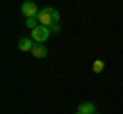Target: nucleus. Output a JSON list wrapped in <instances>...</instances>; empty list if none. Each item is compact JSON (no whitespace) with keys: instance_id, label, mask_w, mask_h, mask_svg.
Masks as SVG:
<instances>
[{"instance_id":"10","label":"nucleus","mask_w":123,"mask_h":114,"mask_svg":"<svg viewBox=\"0 0 123 114\" xmlns=\"http://www.w3.org/2000/svg\"><path fill=\"white\" fill-rule=\"evenodd\" d=\"M76 114H80V112H76Z\"/></svg>"},{"instance_id":"9","label":"nucleus","mask_w":123,"mask_h":114,"mask_svg":"<svg viewBox=\"0 0 123 114\" xmlns=\"http://www.w3.org/2000/svg\"><path fill=\"white\" fill-rule=\"evenodd\" d=\"M49 31H51V35H55V33L62 31V25H60V22H53V25L49 26Z\"/></svg>"},{"instance_id":"7","label":"nucleus","mask_w":123,"mask_h":114,"mask_svg":"<svg viewBox=\"0 0 123 114\" xmlns=\"http://www.w3.org/2000/svg\"><path fill=\"white\" fill-rule=\"evenodd\" d=\"M25 25L29 26L31 31H35L37 26H41V22H39V18H37V16H33V18H25Z\"/></svg>"},{"instance_id":"4","label":"nucleus","mask_w":123,"mask_h":114,"mask_svg":"<svg viewBox=\"0 0 123 114\" xmlns=\"http://www.w3.org/2000/svg\"><path fill=\"white\" fill-rule=\"evenodd\" d=\"M76 112H80V114H97V108H94L92 102H82V104L78 106Z\"/></svg>"},{"instance_id":"3","label":"nucleus","mask_w":123,"mask_h":114,"mask_svg":"<svg viewBox=\"0 0 123 114\" xmlns=\"http://www.w3.org/2000/svg\"><path fill=\"white\" fill-rule=\"evenodd\" d=\"M21 12L25 14L27 18H33V16L39 14V8L35 6V2H29V0H27V2H23V4H21Z\"/></svg>"},{"instance_id":"2","label":"nucleus","mask_w":123,"mask_h":114,"mask_svg":"<svg viewBox=\"0 0 123 114\" xmlns=\"http://www.w3.org/2000/svg\"><path fill=\"white\" fill-rule=\"evenodd\" d=\"M51 37V31H49L47 26H37L35 31H31V41L33 43H43L45 45V41Z\"/></svg>"},{"instance_id":"1","label":"nucleus","mask_w":123,"mask_h":114,"mask_svg":"<svg viewBox=\"0 0 123 114\" xmlns=\"http://www.w3.org/2000/svg\"><path fill=\"white\" fill-rule=\"evenodd\" d=\"M37 18H39V22H41V26H51L53 22H60V12H57L55 8H51V6H45V8H41L39 10V14H37Z\"/></svg>"},{"instance_id":"5","label":"nucleus","mask_w":123,"mask_h":114,"mask_svg":"<svg viewBox=\"0 0 123 114\" xmlns=\"http://www.w3.org/2000/svg\"><path fill=\"white\" fill-rule=\"evenodd\" d=\"M33 57H37V59H43V57H47V49H45L43 43H35V47H33Z\"/></svg>"},{"instance_id":"8","label":"nucleus","mask_w":123,"mask_h":114,"mask_svg":"<svg viewBox=\"0 0 123 114\" xmlns=\"http://www.w3.org/2000/svg\"><path fill=\"white\" fill-rule=\"evenodd\" d=\"M103 69H105V61H103V59H94V63H92V71H94V73H101Z\"/></svg>"},{"instance_id":"11","label":"nucleus","mask_w":123,"mask_h":114,"mask_svg":"<svg viewBox=\"0 0 123 114\" xmlns=\"http://www.w3.org/2000/svg\"><path fill=\"white\" fill-rule=\"evenodd\" d=\"M97 114H98V112H97Z\"/></svg>"},{"instance_id":"6","label":"nucleus","mask_w":123,"mask_h":114,"mask_svg":"<svg viewBox=\"0 0 123 114\" xmlns=\"http://www.w3.org/2000/svg\"><path fill=\"white\" fill-rule=\"evenodd\" d=\"M33 47H35V43L31 41V37H23V39L18 41V49H21V51H33Z\"/></svg>"}]
</instances>
